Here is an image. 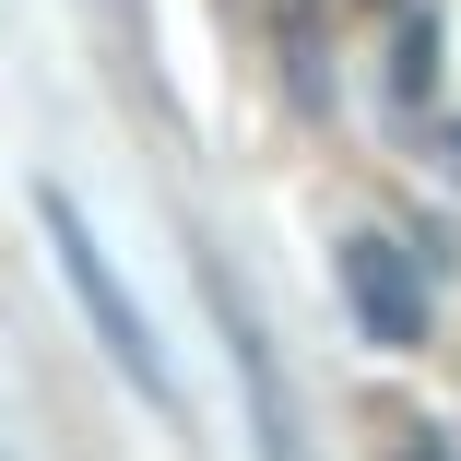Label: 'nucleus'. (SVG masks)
<instances>
[{
  "label": "nucleus",
  "instance_id": "obj_1",
  "mask_svg": "<svg viewBox=\"0 0 461 461\" xmlns=\"http://www.w3.org/2000/svg\"><path fill=\"white\" fill-rule=\"evenodd\" d=\"M36 225H48V249H59V285H71V308L95 320V343H107V366L142 391V402H177L166 391V355H154V320H142V296L119 285V260L95 249V225H83V202L71 190H36Z\"/></svg>",
  "mask_w": 461,
  "mask_h": 461
},
{
  "label": "nucleus",
  "instance_id": "obj_2",
  "mask_svg": "<svg viewBox=\"0 0 461 461\" xmlns=\"http://www.w3.org/2000/svg\"><path fill=\"white\" fill-rule=\"evenodd\" d=\"M331 272H343V308H355V331L366 343H391V355H414L426 343V272H414V249L402 237H379V225H355L343 249H331Z\"/></svg>",
  "mask_w": 461,
  "mask_h": 461
},
{
  "label": "nucleus",
  "instance_id": "obj_3",
  "mask_svg": "<svg viewBox=\"0 0 461 461\" xmlns=\"http://www.w3.org/2000/svg\"><path fill=\"white\" fill-rule=\"evenodd\" d=\"M213 308H225V355H237V379H249V426H260V461H308V438H296V402L272 391V343H260V320H249V296L213 272Z\"/></svg>",
  "mask_w": 461,
  "mask_h": 461
},
{
  "label": "nucleus",
  "instance_id": "obj_4",
  "mask_svg": "<svg viewBox=\"0 0 461 461\" xmlns=\"http://www.w3.org/2000/svg\"><path fill=\"white\" fill-rule=\"evenodd\" d=\"M391 461H461V449H449V438H402Z\"/></svg>",
  "mask_w": 461,
  "mask_h": 461
}]
</instances>
